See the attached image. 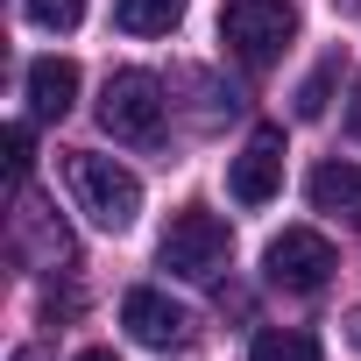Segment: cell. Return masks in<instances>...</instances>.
<instances>
[{
    "label": "cell",
    "instance_id": "30bf717a",
    "mask_svg": "<svg viewBox=\"0 0 361 361\" xmlns=\"http://www.w3.org/2000/svg\"><path fill=\"white\" fill-rule=\"evenodd\" d=\"M43 206H29L22 199V213H15V248H36V262H71V227L64 220H36Z\"/></svg>",
    "mask_w": 361,
    "mask_h": 361
},
{
    "label": "cell",
    "instance_id": "8992f818",
    "mask_svg": "<svg viewBox=\"0 0 361 361\" xmlns=\"http://www.w3.org/2000/svg\"><path fill=\"white\" fill-rule=\"evenodd\" d=\"M276 185H283V128H255V135L241 142L234 170H227V192H234L241 206H269Z\"/></svg>",
    "mask_w": 361,
    "mask_h": 361
},
{
    "label": "cell",
    "instance_id": "ba28073f",
    "mask_svg": "<svg viewBox=\"0 0 361 361\" xmlns=\"http://www.w3.org/2000/svg\"><path fill=\"white\" fill-rule=\"evenodd\" d=\"M29 106H36V121H64L78 106V64L71 57H36L29 64Z\"/></svg>",
    "mask_w": 361,
    "mask_h": 361
},
{
    "label": "cell",
    "instance_id": "9a60e30c",
    "mask_svg": "<svg viewBox=\"0 0 361 361\" xmlns=\"http://www.w3.org/2000/svg\"><path fill=\"white\" fill-rule=\"evenodd\" d=\"M29 170H36V135H29V121H15L8 128V177L29 185Z\"/></svg>",
    "mask_w": 361,
    "mask_h": 361
},
{
    "label": "cell",
    "instance_id": "6da1fadb",
    "mask_svg": "<svg viewBox=\"0 0 361 361\" xmlns=\"http://www.w3.org/2000/svg\"><path fill=\"white\" fill-rule=\"evenodd\" d=\"M64 177H71V199L92 227L106 234H128L135 213H142V185H135V170H121L114 156H92V149H71L64 156Z\"/></svg>",
    "mask_w": 361,
    "mask_h": 361
},
{
    "label": "cell",
    "instance_id": "ac0fdd59",
    "mask_svg": "<svg viewBox=\"0 0 361 361\" xmlns=\"http://www.w3.org/2000/svg\"><path fill=\"white\" fill-rule=\"evenodd\" d=\"M347 340H354V347H361V312H354V319H347Z\"/></svg>",
    "mask_w": 361,
    "mask_h": 361
},
{
    "label": "cell",
    "instance_id": "52a82bcc",
    "mask_svg": "<svg viewBox=\"0 0 361 361\" xmlns=\"http://www.w3.org/2000/svg\"><path fill=\"white\" fill-rule=\"evenodd\" d=\"M121 326H128L142 347H185V340H192V312H185V305H170V298L149 290V283L121 298Z\"/></svg>",
    "mask_w": 361,
    "mask_h": 361
},
{
    "label": "cell",
    "instance_id": "9c48e42d",
    "mask_svg": "<svg viewBox=\"0 0 361 361\" xmlns=\"http://www.w3.org/2000/svg\"><path fill=\"white\" fill-rule=\"evenodd\" d=\"M305 192H312V206H319V213H333V220L361 227V170H354V163H319V170L305 177Z\"/></svg>",
    "mask_w": 361,
    "mask_h": 361
},
{
    "label": "cell",
    "instance_id": "2e32d148",
    "mask_svg": "<svg viewBox=\"0 0 361 361\" xmlns=\"http://www.w3.org/2000/svg\"><path fill=\"white\" fill-rule=\"evenodd\" d=\"M347 128H354V142H361V85H354V99H347Z\"/></svg>",
    "mask_w": 361,
    "mask_h": 361
},
{
    "label": "cell",
    "instance_id": "5bb4252c",
    "mask_svg": "<svg viewBox=\"0 0 361 361\" xmlns=\"http://www.w3.org/2000/svg\"><path fill=\"white\" fill-rule=\"evenodd\" d=\"M333 78H340V57H326L305 85H298V121H319L326 114V92H333Z\"/></svg>",
    "mask_w": 361,
    "mask_h": 361
},
{
    "label": "cell",
    "instance_id": "5b68a950",
    "mask_svg": "<svg viewBox=\"0 0 361 361\" xmlns=\"http://www.w3.org/2000/svg\"><path fill=\"white\" fill-rule=\"evenodd\" d=\"M262 269H269V283H276V290H298V298H312V290H326V283H333L340 255H333V241H326L319 227H283V234L269 241Z\"/></svg>",
    "mask_w": 361,
    "mask_h": 361
},
{
    "label": "cell",
    "instance_id": "3957f363",
    "mask_svg": "<svg viewBox=\"0 0 361 361\" xmlns=\"http://www.w3.org/2000/svg\"><path fill=\"white\" fill-rule=\"evenodd\" d=\"M227 255H234V234L206 206H185V213L170 220V234H163V269L185 276V283H213L227 269Z\"/></svg>",
    "mask_w": 361,
    "mask_h": 361
},
{
    "label": "cell",
    "instance_id": "277c9868",
    "mask_svg": "<svg viewBox=\"0 0 361 361\" xmlns=\"http://www.w3.org/2000/svg\"><path fill=\"white\" fill-rule=\"evenodd\" d=\"M163 114H170V99H163V85H156L149 71H114V78H106L99 128H106L114 142H135V149H149V142L163 135Z\"/></svg>",
    "mask_w": 361,
    "mask_h": 361
},
{
    "label": "cell",
    "instance_id": "e0dca14e",
    "mask_svg": "<svg viewBox=\"0 0 361 361\" xmlns=\"http://www.w3.org/2000/svg\"><path fill=\"white\" fill-rule=\"evenodd\" d=\"M71 361H121L114 347H85V354H71Z\"/></svg>",
    "mask_w": 361,
    "mask_h": 361
},
{
    "label": "cell",
    "instance_id": "8fae6325",
    "mask_svg": "<svg viewBox=\"0 0 361 361\" xmlns=\"http://www.w3.org/2000/svg\"><path fill=\"white\" fill-rule=\"evenodd\" d=\"M121 29L128 36H170L177 22H185V0H121Z\"/></svg>",
    "mask_w": 361,
    "mask_h": 361
},
{
    "label": "cell",
    "instance_id": "4fadbf2b",
    "mask_svg": "<svg viewBox=\"0 0 361 361\" xmlns=\"http://www.w3.org/2000/svg\"><path fill=\"white\" fill-rule=\"evenodd\" d=\"M22 8H29V22L50 29V36H71V29L85 22V0H22Z\"/></svg>",
    "mask_w": 361,
    "mask_h": 361
},
{
    "label": "cell",
    "instance_id": "7c38bea8",
    "mask_svg": "<svg viewBox=\"0 0 361 361\" xmlns=\"http://www.w3.org/2000/svg\"><path fill=\"white\" fill-rule=\"evenodd\" d=\"M248 361H319V340L305 326H262L255 347H248Z\"/></svg>",
    "mask_w": 361,
    "mask_h": 361
},
{
    "label": "cell",
    "instance_id": "7a4b0ae2",
    "mask_svg": "<svg viewBox=\"0 0 361 361\" xmlns=\"http://www.w3.org/2000/svg\"><path fill=\"white\" fill-rule=\"evenodd\" d=\"M220 36H227V50L248 71H269L290 50V36H298V8H290V0H227Z\"/></svg>",
    "mask_w": 361,
    "mask_h": 361
}]
</instances>
